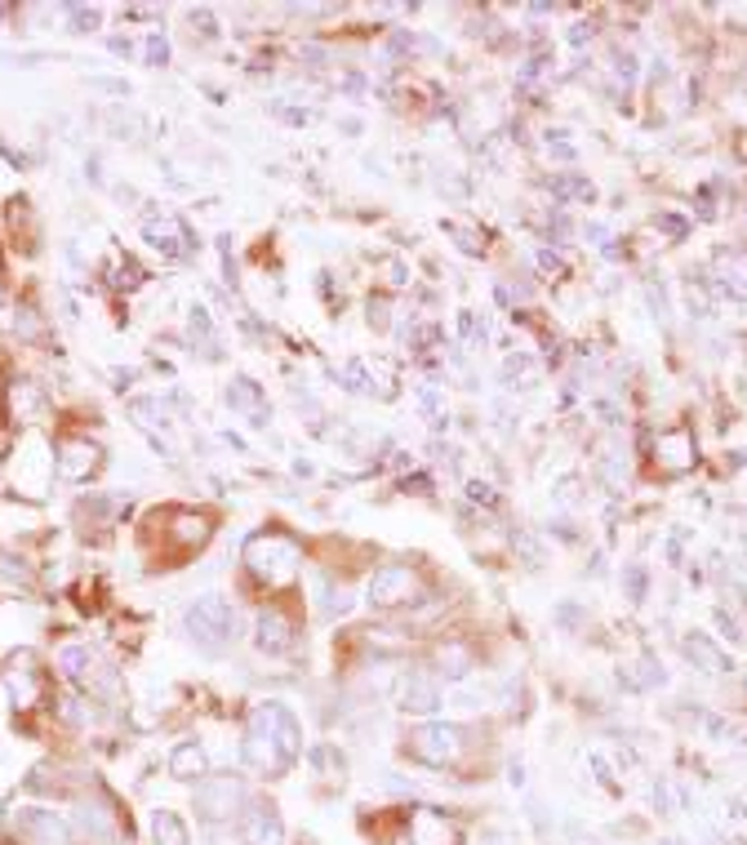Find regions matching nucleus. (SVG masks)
Listing matches in <instances>:
<instances>
[{"instance_id":"27","label":"nucleus","mask_w":747,"mask_h":845,"mask_svg":"<svg viewBox=\"0 0 747 845\" xmlns=\"http://www.w3.org/2000/svg\"><path fill=\"white\" fill-rule=\"evenodd\" d=\"M622 583H627V596H631V600L645 596V569H640V565H627V569H622Z\"/></svg>"},{"instance_id":"7","label":"nucleus","mask_w":747,"mask_h":845,"mask_svg":"<svg viewBox=\"0 0 747 845\" xmlns=\"http://www.w3.org/2000/svg\"><path fill=\"white\" fill-rule=\"evenodd\" d=\"M654 467L663 471V476H685L694 463H698V449H694V431L689 427H667V431H658V440H654Z\"/></svg>"},{"instance_id":"8","label":"nucleus","mask_w":747,"mask_h":845,"mask_svg":"<svg viewBox=\"0 0 747 845\" xmlns=\"http://www.w3.org/2000/svg\"><path fill=\"white\" fill-rule=\"evenodd\" d=\"M142 236H147V245L160 249L165 258H187V254H191V231H187V222L173 218V213H165V209H151V213L142 218Z\"/></svg>"},{"instance_id":"3","label":"nucleus","mask_w":747,"mask_h":845,"mask_svg":"<svg viewBox=\"0 0 747 845\" xmlns=\"http://www.w3.org/2000/svg\"><path fill=\"white\" fill-rule=\"evenodd\" d=\"M182 623H187V636L209 654H218L236 640V609L227 596H200L196 605H187Z\"/></svg>"},{"instance_id":"4","label":"nucleus","mask_w":747,"mask_h":845,"mask_svg":"<svg viewBox=\"0 0 747 845\" xmlns=\"http://www.w3.org/2000/svg\"><path fill=\"white\" fill-rule=\"evenodd\" d=\"M365 592H369L374 609H409V605H418L427 596L422 574L414 565H382V569H374Z\"/></svg>"},{"instance_id":"6","label":"nucleus","mask_w":747,"mask_h":845,"mask_svg":"<svg viewBox=\"0 0 747 845\" xmlns=\"http://www.w3.org/2000/svg\"><path fill=\"white\" fill-rule=\"evenodd\" d=\"M58 667L80 685V689H89V694H116V672L102 663V654L98 649H89V645H62L58 649Z\"/></svg>"},{"instance_id":"9","label":"nucleus","mask_w":747,"mask_h":845,"mask_svg":"<svg viewBox=\"0 0 747 845\" xmlns=\"http://www.w3.org/2000/svg\"><path fill=\"white\" fill-rule=\"evenodd\" d=\"M245 783L240 778H205L200 792H196V809L205 818H231V814H245Z\"/></svg>"},{"instance_id":"17","label":"nucleus","mask_w":747,"mask_h":845,"mask_svg":"<svg viewBox=\"0 0 747 845\" xmlns=\"http://www.w3.org/2000/svg\"><path fill=\"white\" fill-rule=\"evenodd\" d=\"M18 832L31 836V845H67V827L53 818V809H22Z\"/></svg>"},{"instance_id":"16","label":"nucleus","mask_w":747,"mask_h":845,"mask_svg":"<svg viewBox=\"0 0 747 845\" xmlns=\"http://www.w3.org/2000/svg\"><path fill=\"white\" fill-rule=\"evenodd\" d=\"M396 703H400L405 712L427 716V712H436V707H440V689H436V680H431V676L409 672V676H400V685H396Z\"/></svg>"},{"instance_id":"20","label":"nucleus","mask_w":747,"mask_h":845,"mask_svg":"<svg viewBox=\"0 0 747 845\" xmlns=\"http://www.w3.org/2000/svg\"><path fill=\"white\" fill-rule=\"evenodd\" d=\"M685 658L689 663H698L703 672H729V658L703 636V632H694V636H685Z\"/></svg>"},{"instance_id":"22","label":"nucleus","mask_w":747,"mask_h":845,"mask_svg":"<svg viewBox=\"0 0 747 845\" xmlns=\"http://www.w3.org/2000/svg\"><path fill=\"white\" fill-rule=\"evenodd\" d=\"M151 832H156L160 845H187V827H182L169 809H156V814H151Z\"/></svg>"},{"instance_id":"18","label":"nucleus","mask_w":747,"mask_h":845,"mask_svg":"<svg viewBox=\"0 0 747 845\" xmlns=\"http://www.w3.org/2000/svg\"><path fill=\"white\" fill-rule=\"evenodd\" d=\"M182 551H191V547H200L205 538H209V516H200V511H169V529H165Z\"/></svg>"},{"instance_id":"28","label":"nucleus","mask_w":747,"mask_h":845,"mask_svg":"<svg viewBox=\"0 0 747 845\" xmlns=\"http://www.w3.org/2000/svg\"><path fill=\"white\" fill-rule=\"evenodd\" d=\"M387 311H391L387 298H369V325L374 329H387Z\"/></svg>"},{"instance_id":"25","label":"nucleus","mask_w":747,"mask_h":845,"mask_svg":"<svg viewBox=\"0 0 747 845\" xmlns=\"http://www.w3.org/2000/svg\"><path fill=\"white\" fill-rule=\"evenodd\" d=\"M98 9H84V4H67V22H71V31H93L98 27Z\"/></svg>"},{"instance_id":"30","label":"nucleus","mask_w":747,"mask_h":845,"mask_svg":"<svg viewBox=\"0 0 747 845\" xmlns=\"http://www.w3.org/2000/svg\"><path fill=\"white\" fill-rule=\"evenodd\" d=\"M538 267H542L547 276H560V271H565V262H560L551 249H542V254H538Z\"/></svg>"},{"instance_id":"21","label":"nucleus","mask_w":747,"mask_h":845,"mask_svg":"<svg viewBox=\"0 0 747 845\" xmlns=\"http://www.w3.org/2000/svg\"><path fill=\"white\" fill-rule=\"evenodd\" d=\"M169 774L173 778H205V752L196 743H178L169 752Z\"/></svg>"},{"instance_id":"23","label":"nucleus","mask_w":747,"mask_h":845,"mask_svg":"<svg viewBox=\"0 0 747 845\" xmlns=\"http://www.w3.org/2000/svg\"><path fill=\"white\" fill-rule=\"evenodd\" d=\"M551 191L560 196V200H587L591 205V182L587 178H578V173H560V178H551Z\"/></svg>"},{"instance_id":"29","label":"nucleus","mask_w":747,"mask_h":845,"mask_svg":"<svg viewBox=\"0 0 747 845\" xmlns=\"http://www.w3.org/2000/svg\"><path fill=\"white\" fill-rule=\"evenodd\" d=\"M734 498L747 507V458H738V471H734Z\"/></svg>"},{"instance_id":"5","label":"nucleus","mask_w":747,"mask_h":845,"mask_svg":"<svg viewBox=\"0 0 747 845\" xmlns=\"http://www.w3.org/2000/svg\"><path fill=\"white\" fill-rule=\"evenodd\" d=\"M462 747H467V734H462L458 725H445V720L422 725V729L409 734V756L422 760V765H431V769L454 765V760L462 756Z\"/></svg>"},{"instance_id":"19","label":"nucleus","mask_w":747,"mask_h":845,"mask_svg":"<svg viewBox=\"0 0 747 845\" xmlns=\"http://www.w3.org/2000/svg\"><path fill=\"white\" fill-rule=\"evenodd\" d=\"M436 672L449 676V680H462L471 672V649L462 640H440L436 645Z\"/></svg>"},{"instance_id":"11","label":"nucleus","mask_w":747,"mask_h":845,"mask_svg":"<svg viewBox=\"0 0 747 845\" xmlns=\"http://www.w3.org/2000/svg\"><path fill=\"white\" fill-rule=\"evenodd\" d=\"M98 467V445L84 440V436H62L58 449H53V471L62 480H84L89 471Z\"/></svg>"},{"instance_id":"13","label":"nucleus","mask_w":747,"mask_h":845,"mask_svg":"<svg viewBox=\"0 0 747 845\" xmlns=\"http://www.w3.org/2000/svg\"><path fill=\"white\" fill-rule=\"evenodd\" d=\"M396 845H458V827L436 809H418L409 818V832Z\"/></svg>"},{"instance_id":"12","label":"nucleus","mask_w":747,"mask_h":845,"mask_svg":"<svg viewBox=\"0 0 747 845\" xmlns=\"http://www.w3.org/2000/svg\"><path fill=\"white\" fill-rule=\"evenodd\" d=\"M4 689H9L13 707H36V703H40L44 676H40V667L31 663V654H18V658L4 667Z\"/></svg>"},{"instance_id":"14","label":"nucleus","mask_w":747,"mask_h":845,"mask_svg":"<svg viewBox=\"0 0 747 845\" xmlns=\"http://www.w3.org/2000/svg\"><path fill=\"white\" fill-rule=\"evenodd\" d=\"M253 640H258L262 654H285V649H293V618H289L285 609H276V605L258 609V632H253Z\"/></svg>"},{"instance_id":"1","label":"nucleus","mask_w":747,"mask_h":845,"mask_svg":"<svg viewBox=\"0 0 747 845\" xmlns=\"http://www.w3.org/2000/svg\"><path fill=\"white\" fill-rule=\"evenodd\" d=\"M298 752H302L298 716L285 703H258L249 712V729H245V765L276 778L298 760Z\"/></svg>"},{"instance_id":"26","label":"nucleus","mask_w":747,"mask_h":845,"mask_svg":"<svg viewBox=\"0 0 747 845\" xmlns=\"http://www.w3.org/2000/svg\"><path fill=\"white\" fill-rule=\"evenodd\" d=\"M191 338H200V342H209L213 338V325H209V316H205V307H191Z\"/></svg>"},{"instance_id":"24","label":"nucleus","mask_w":747,"mask_h":845,"mask_svg":"<svg viewBox=\"0 0 747 845\" xmlns=\"http://www.w3.org/2000/svg\"><path fill=\"white\" fill-rule=\"evenodd\" d=\"M142 58H147V67H165V62H169V40L151 31V36L142 40Z\"/></svg>"},{"instance_id":"10","label":"nucleus","mask_w":747,"mask_h":845,"mask_svg":"<svg viewBox=\"0 0 747 845\" xmlns=\"http://www.w3.org/2000/svg\"><path fill=\"white\" fill-rule=\"evenodd\" d=\"M240 841L245 845H285V823H280L276 805H267V801L245 805V814H240Z\"/></svg>"},{"instance_id":"2","label":"nucleus","mask_w":747,"mask_h":845,"mask_svg":"<svg viewBox=\"0 0 747 845\" xmlns=\"http://www.w3.org/2000/svg\"><path fill=\"white\" fill-rule=\"evenodd\" d=\"M298 565H302V547L298 538L280 534V529H262V534H249L245 538V569L267 583V587H289L298 578Z\"/></svg>"},{"instance_id":"15","label":"nucleus","mask_w":747,"mask_h":845,"mask_svg":"<svg viewBox=\"0 0 747 845\" xmlns=\"http://www.w3.org/2000/svg\"><path fill=\"white\" fill-rule=\"evenodd\" d=\"M222 396H227L231 414H240L249 427H262V422H267V400H262V387H258L253 378H231Z\"/></svg>"}]
</instances>
